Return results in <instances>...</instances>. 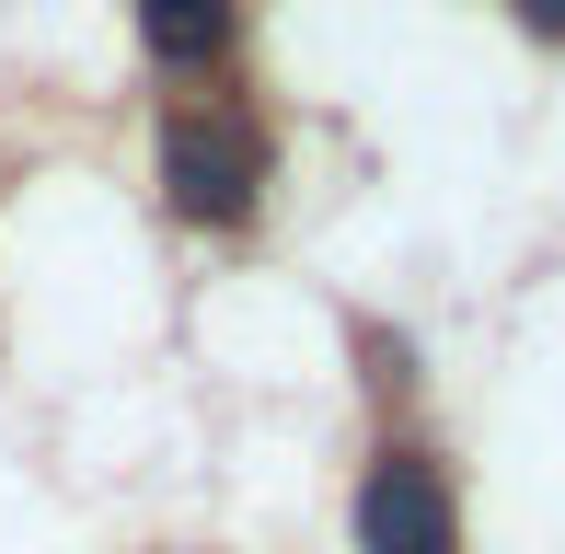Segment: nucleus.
Returning <instances> with one entry per match:
<instances>
[{"label":"nucleus","instance_id":"obj_2","mask_svg":"<svg viewBox=\"0 0 565 554\" xmlns=\"http://www.w3.org/2000/svg\"><path fill=\"white\" fill-rule=\"evenodd\" d=\"M358 543L370 554H450V486L427 462H381L358 486Z\"/></svg>","mask_w":565,"mask_h":554},{"label":"nucleus","instance_id":"obj_3","mask_svg":"<svg viewBox=\"0 0 565 554\" xmlns=\"http://www.w3.org/2000/svg\"><path fill=\"white\" fill-rule=\"evenodd\" d=\"M150 58H220L231 46V0H139Z\"/></svg>","mask_w":565,"mask_h":554},{"label":"nucleus","instance_id":"obj_4","mask_svg":"<svg viewBox=\"0 0 565 554\" xmlns=\"http://www.w3.org/2000/svg\"><path fill=\"white\" fill-rule=\"evenodd\" d=\"M520 23L531 35H565V0H520Z\"/></svg>","mask_w":565,"mask_h":554},{"label":"nucleus","instance_id":"obj_1","mask_svg":"<svg viewBox=\"0 0 565 554\" xmlns=\"http://www.w3.org/2000/svg\"><path fill=\"white\" fill-rule=\"evenodd\" d=\"M162 185H173L185 220H243L254 185H266V139H254V116H173Z\"/></svg>","mask_w":565,"mask_h":554}]
</instances>
